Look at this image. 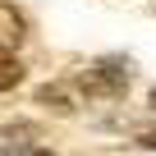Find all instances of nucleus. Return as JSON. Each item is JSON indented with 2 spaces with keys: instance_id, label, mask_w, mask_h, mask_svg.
<instances>
[{
  "instance_id": "1",
  "label": "nucleus",
  "mask_w": 156,
  "mask_h": 156,
  "mask_svg": "<svg viewBox=\"0 0 156 156\" xmlns=\"http://www.w3.org/2000/svg\"><path fill=\"white\" fill-rule=\"evenodd\" d=\"M124 83H129V73H124L119 60H97V64L83 73V87H87L92 97H115V92H124Z\"/></svg>"
},
{
  "instance_id": "2",
  "label": "nucleus",
  "mask_w": 156,
  "mask_h": 156,
  "mask_svg": "<svg viewBox=\"0 0 156 156\" xmlns=\"http://www.w3.org/2000/svg\"><path fill=\"white\" fill-rule=\"evenodd\" d=\"M23 37H28V32H23V14H19L14 5H5V0H0V51L14 55V46H19Z\"/></svg>"
},
{
  "instance_id": "3",
  "label": "nucleus",
  "mask_w": 156,
  "mask_h": 156,
  "mask_svg": "<svg viewBox=\"0 0 156 156\" xmlns=\"http://www.w3.org/2000/svg\"><path fill=\"white\" fill-rule=\"evenodd\" d=\"M37 106H46V110H55V115H73V97L64 92V87H37Z\"/></svg>"
},
{
  "instance_id": "4",
  "label": "nucleus",
  "mask_w": 156,
  "mask_h": 156,
  "mask_svg": "<svg viewBox=\"0 0 156 156\" xmlns=\"http://www.w3.org/2000/svg\"><path fill=\"white\" fill-rule=\"evenodd\" d=\"M23 83V64L14 60V55H0V92H9V87H19Z\"/></svg>"
},
{
  "instance_id": "5",
  "label": "nucleus",
  "mask_w": 156,
  "mask_h": 156,
  "mask_svg": "<svg viewBox=\"0 0 156 156\" xmlns=\"http://www.w3.org/2000/svg\"><path fill=\"white\" fill-rule=\"evenodd\" d=\"M133 142H142V147H151V151H156V119L133 124Z\"/></svg>"
},
{
  "instance_id": "6",
  "label": "nucleus",
  "mask_w": 156,
  "mask_h": 156,
  "mask_svg": "<svg viewBox=\"0 0 156 156\" xmlns=\"http://www.w3.org/2000/svg\"><path fill=\"white\" fill-rule=\"evenodd\" d=\"M19 156H55V151H51V147H23Z\"/></svg>"
},
{
  "instance_id": "7",
  "label": "nucleus",
  "mask_w": 156,
  "mask_h": 156,
  "mask_svg": "<svg viewBox=\"0 0 156 156\" xmlns=\"http://www.w3.org/2000/svg\"><path fill=\"white\" fill-rule=\"evenodd\" d=\"M147 101H151V110H156V87H151V97H147Z\"/></svg>"
}]
</instances>
